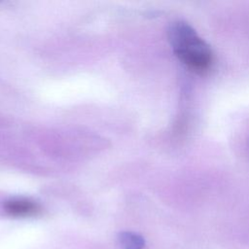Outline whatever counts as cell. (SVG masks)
I'll return each mask as SVG.
<instances>
[{"instance_id": "cell-1", "label": "cell", "mask_w": 249, "mask_h": 249, "mask_svg": "<svg viewBox=\"0 0 249 249\" xmlns=\"http://www.w3.org/2000/svg\"><path fill=\"white\" fill-rule=\"evenodd\" d=\"M167 37L173 53L188 68L196 73H203L211 67V48L188 22H172L168 27Z\"/></svg>"}, {"instance_id": "cell-3", "label": "cell", "mask_w": 249, "mask_h": 249, "mask_svg": "<svg viewBox=\"0 0 249 249\" xmlns=\"http://www.w3.org/2000/svg\"><path fill=\"white\" fill-rule=\"evenodd\" d=\"M118 239L123 249H143L145 246L144 238L132 231L121 232Z\"/></svg>"}, {"instance_id": "cell-2", "label": "cell", "mask_w": 249, "mask_h": 249, "mask_svg": "<svg viewBox=\"0 0 249 249\" xmlns=\"http://www.w3.org/2000/svg\"><path fill=\"white\" fill-rule=\"evenodd\" d=\"M4 210L9 216L23 218L39 214L41 212V207L37 202L29 198L15 197L4 203Z\"/></svg>"}]
</instances>
